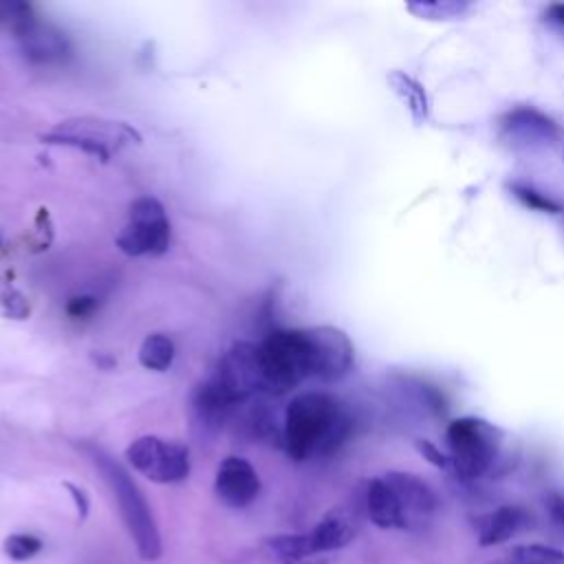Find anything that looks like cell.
Returning <instances> with one entry per match:
<instances>
[{"label": "cell", "instance_id": "cell-10", "mask_svg": "<svg viewBox=\"0 0 564 564\" xmlns=\"http://www.w3.org/2000/svg\"><path fill=\"white\" fill-rule=\"evenodd\" d=\"M498 124H501V137L516 150L549 148L560 139L558 124L531 106L512 108Z\"/></svg>", "mask_w": 564, "mask_h": 564}, {"label": "cell", "instance_id": "cell-25", "mask_svg": "<svg viewBox=\"0 0 564 564\" xmlns=\"http://www.w3.org/2000/svg\"><path fill=\"white\" fill-rule=\"evenodd\" d=\"M509 190L514 192V197L518 201H523L527 208H531V210L545 212V214H560V205L553 201V199H549L547 194H542V192H538L534 188L520 186V183H512V186H509Z\"/></svg>", "mask_w": 564, "mask_h": 564}, {"label": "cell", "instance_id": "cell-9", "mask_svg": "<svg viewBox=\"0 0 564 564\" xmlns=\"http://www.w3.org/2000/svg\"><path fill=\"white\" fill-rule=\"evenodd\" d=\"M214 379L238 401V404L260 393V390H265L263 373H260L258 346L249 342L234 344L232 349L223 355Z\"/></svg>", "mask_w": 564, "mask_h": 564}, {"label": "cell", "instance_id": "cell-18", "mask_svg": "<svg viewBox=\"0 0 564 564\" xmlns=\"http://www.w3.org/2000/svg\"><path fill=\"white\" fill-rule=\"evenodd\" d=\"M388 86L399 97L401 104L408 108V113L415 124H426L430 117V100L428 93L423 89L419 80L404 71H390L388 73Z\"/></svg>", "mask_w": 564, "mask_h": 564}, {"label": "cell", "instance_id": "cell-23", "mask_svg": "<svg viewBox=\"0 0 564 564\" xmlns=\"http://www.w3.org/2000/svg\"><path fill=\"white\" fill-rule=\"evenodd\" d=\"M36 18L34 7L20 0H0V25L7 27L12 34L25 27L29 20Z\"/></svg>", "mask_w": 564, "mask_h": 564}, {"label": "cell", "instance_id": "cell-7", "mask_svg": "<svg viewBox=\"0 0 564 564\" xmlns=\"http://www.w3.org/2000/svg\"><path fill=\"white\" fill-rule=\"evenodd\" d=\"M126 459L139 474L161 485L181 483L190 476V450L179 441L139 437L128 446Z\"/></svg>", "mask_w": 564, "mask_h": 564}, {"label": "cell", "instance_id": "cell-8", "mask_svg": "<svg viewBox=\"0 0 564 564\" xmlns=\"http://www.w3.org/2000/svg\"><path fill=\"white\" fill-rule=\"evenodd\" d=\"M307 331L311 377L322 382H340L353 371L355 346L338 327H311Z\"/></svg>", "mask_w": 564, "mask_h": 564}, {"label": "cell", "instance_id": "cell-26", "mask_svg": "<svg viewBox=\"0 0 564 564\" xmlns=\"http://www.w3.org/2000/svg\"><path fill=\"white\" fill-rule=\"evenodd\" d=\"M0 305L5 307V313L7 316H12V318H16V320H23L27 313H29V307H27V302H25V298L18 294V291H5L3 296H0Z\"/></svg>", "mask_w": 564, "mask_h": 564}, {"label": "cell", "instance_id": "cell-16", "mask_svg": "<svg viewBox=\"0 0 564 564\" xmlns=\"http://www.w3.org/2000/svg\"><path fill=\"white\" fill-rule=\"evenodd\" d=\"M353 538H355V523L346 512H331L329 516H324L316 525V529L309 534L313 551L322 558L331 551L346 547Z\"/></svg>", "mask_w": 564, "mask_h": 564}, {"label": "cell", "instance_id": "cell-29", "mask_svg": "<svg viewBox=\"0 0 564 564\" xmlns=\"http://www.w3.org/2000/svg\"><path fill=\"white\" fill-rule=\"evenodd\" d=\"M549 16L556 20V23L564 25V3H558V5H551L549 7Z\"/></svg>", "mask_w": 564, "mask_h": 564}, {"label": "cell", "instance_id": "cell-17", "mask_svg": "<svg viewBox=\"0 0 564 564\" xmlns=\"http://www.w3.org/2000/svg\"><path fill=\"white\" fill-rule=\"evenodd\" d=\"M366 509L373 523L382 529H404V518H401L397 498L390 490L384 476H377L368 483L366 490Z\"/></svg>", "mask_w": 564, "mask_h": 564}, {"label": "cell", "instance_id": "cell-1", "mask_svg": "<svg viewBox=\"0 0 564 564\" xmlns=\"http://www.w3.org/2000/svg\"><path fill=\"white\" fill-rule=\"evenodd\" d=\"M351 432L342 401L329 393H302L291 399L282 426V443L294 461L338 450Z\"/></svg>", "mask_w": 564, "mask_h": 564}, {"label": "cell", "instance_id": "cell-14", "mask_svg": "<svg viewBox=\"0 0 564 564\" xmlns=\"http://www.w3.org/2000/svg\"><path fill=\"white\" fill-rule=\"evenodd\" d=\"M238 406V401L227 393V390L212 377L210 382L197 386L192 397V410L197 423L208 432H216L223 428V423L230 419L232 410Z\"/></svg>", "mask_w": 564, "mask_h": 564}, {"label": "cell", "instance_id": "cell-13", "mask_svg": "<svg viewBox=\"0 0 564 564\" xmlns=\"http://www.w3.org/2000/svg\"><path fill=\"white\" fill-rule=\"evenodd\" d=\"M214 490L227 507L243 509L252 505L260 492L258 472L252 463L241 457H227L216 472Z\"/></svg>", "mask_w": 564, "mask_h": 564}, {"label": "cell", "instance_id": "cell-12", "mask_svg": "<svg viewBox=\"0 0 564 564\" xmlns=\"http://www.w3.org/2000/svg\"><path fill=\"white\" fill-rule=\"evenodd\" d=\"M14 38L25 58L36 64H62L73 56L69 36L51 23H42L36 16L25 27H20Z\"/></svg>", "mask_w": 564, "mask_h": 564}, {"label": "cell", "instance_id": "cell-3", "mask_svg": "<svg viewBox=\"0 0 564 564\" xmlns=\"http://www.w3.org/2000/svg\"><path fill=\"white\" fill-rule=\"evenodd\" d=\"M260 373L267 393L285 395L311 379V357L305 329H276L258 344Z\"/></svg>", "mask_w": 564, "mask_h": 564}, {"label": "cell", "instance_id": "cell-5", "mask_svg": "<svg viewBox=\"0 0 564 564\" xmlns=\"http://www.w3.org/2000/svg\"><path fill=\"white\" fill-rule=\"evenodd\" d=\"M47 144L78 148L86 155L108 161L128 144H139L141 137L133 126L124 122H111L104 117H75L60 122L42 137Z\"/></svg>", "mask_w": 564, "mask_h": 564}, {"label": "cell", "instance_id": "cell-15", "mask_svg": "<svg viewBox=\"0 0 564 564\" xmlns=\"http://www.w3.org/2000/svg\"><path fill=\"white\" fill-rule=\"evenodd\" d=\"M527 525V512L514 505L498 507L494 512L481 518L479 523V542L481 547H496L503 545L512 536H516L520 529Z\"/></svg>", "mask_w": 564, "mask_h": 564}, {"label": "cell", "instance_id": "cell-27", "mask_svg": "<svg viewBox=\"0 0 564 564\" xmlns=\"http://www.w3.org/2000/svg\"><path fill=\"white\" fill-rule=\"evenodd\" d=\"M97 307V300L91 298V296H80V298H73L69 302V316L71 318H86V316H91V313L95 311Z\"/></svg>", "mask_w": 564, "mask_h": 564}, {"label": "cell", "instance_id": "cell-2", "mask_svg": "<svg viewBox=\"0 0 564 564\" xmlns=\"http://www.w3.org/2000/svg\"><path fill=\"white\" fill-rule=\"evenodd\" d=\"M89 454L95 468L102 472L104 481L111 487L119 514H122L128 534L135 540L139 556L144 560H157L161 556V536L146 496L141 494L137 483L130 479V474L111 454H106L102 448L95 446L89 448Z\"/></svg>", "mask_w": 564, "mask_h": 564}, {"label": "cell", "instance_id": "cell-21", "mask_svg": "<svg viewBox=\"0 0 564 564\" xmlns=\"http://www.w3.org/2000/svg\"><path fill=\"white\" fill-rule=\"evenodd\" d=\"M514 564H564V551L551 545H516L509 551Z\"/></svg>", "mask_w": 564, "mask_h": 564}, {"label": "cell", "instance_id": "cell-30", "mask_svg": "<svg viewBox=\"0 0 564 564\" xmlns=\"http://www.w3.org/2000/svg\"><path fill=\"white\" fill-rule=\"evenodd\" d=\"M496 564H514V562H512V560H509V562H496Z\"/></svg>", "mask_w": 564, "mask_h": 564}, {"label": "cell", "instance_id": "cell-20", "mask_svg": "<svg viewBox=\"0 0 564 564\" xmlns=\"http://www.w3.org/2000/svg\"><path fill=\"white\" fill-rule=\"evenodd\" d=\"M175 342H172L168 335L164 333H153L141 342L139 346V364L146 368V371L164 373L175 362Z\"/></svg>", "mask_w": 564, "mask_h": 564}, {"label": "cell", "instance_id": "cell-11", "mask_svg": "<svg viewBox=\"0 0 564 564\" xmlns=\"http://www.w3.org/2000/svg\"><path fill=\"white\" fill-rule=\"evenodd\" d=\"M384 479L397 498L401 518H404V529H417L435 514L437 494L417 474L388 472L384 474Z\"/></svg>", "mask_w": 564, "mask_h": 564}, {"label": "cell", "instance_id": "cell-24", "mask_svg": "<svg viewBox=\"0 0 564 564\" xmlns=\"http://www.w3.org/2000/svg\"><path fill=\"white\" fill-rule=\"evenodd\" d=\"M3 547L9 558L16 562H25V560L36 558L42 551V540L36 536H29V534H14V536H7Z\"/></svg>", "mask_w": 564, "mask_h": 564}, {"label": "cell", "instance_id": "cell-4", "mask_svg": "<svg viewBox=\"0 0 564 564\" xmlns=\"http://www.w3.org/2000/svg\"><path fill=\"white\" fill-rule=\"evenodd\" d=\"M446 441L450 468L461 479L474 481L492 472L494 463L501 457L505 432L485 419L461 417L448 426Z\"/></svg>", "mask_w": 564, "mask_h": 564}, {"label": "cell", "instance_id": "cell-22", "mask_svg": "<svg viewBox=\"0 0 564 564\" xmlns=\"http://www.w3.org/2000/svg\"><path fill=\"white\" fill-rule=\"evenodd\" d=\"M408 9L419 18L428 20H452L468 12V3H457V0H432V3H410Z\"/></svg>", "mask_w": 564, "mask_h": 564}, {"label": "cell", "instance_id": "cell-6", "mask_svg": "<svg viewBox=\"0 0 564 564\" xmlns=\"http://www.w3.org/2000/svg\"><path fill=\"white\" fill-rule=\"evenodd\" d=\"M170 219L166 208L153 197H139L128 210V221L117 236V247L126 256H161L170 247Z\"/></svg>", "mask_w": 564, "mask_h": 564}, {"label": "cell", "instance_id": "cell-19", "mask_svg": "<svg viewBox=\"0 0 564 564\" xmlns=\"http://www.w3.org/2000/svg\"><path fill=\"white\" fill-rule=\"evenodd\" d=\"M269 547L276 553V558L282 564H322L324 562V558L313 551L309 534L274 536V538H269Z\"/></svg>", "mask_w": 564, "mask_h": 564}, {"label": "cell", "instance_id": "cell-28", "mask_svg": "<svg viewBox=\"0 0 564 564\" xmlns=\"http://www.w3.org/2000/svg\"><path fill=\"white\" fill-rule=\"evenodd\" d=\"M67 490L71 492L73 501H75V507H78L80 516L84 518L86 514H89V498H86V494L82 490H78V487H75V485H71V483H67Z\"/></svg>", "mask_w": 564, "mask_h": 564}]
</instances>
